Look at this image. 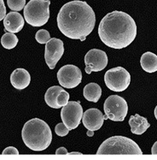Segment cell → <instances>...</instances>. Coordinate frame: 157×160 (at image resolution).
I'll use <instances>...</instances> for the list:
<instances>
[{
    "instance_id": "6da1fadb",
    "label": "cell",
    "mask_w": 157,
    "mask_h": 160,
    "mask_svg": "<svg viewBox=\"0 0 157 160\" xmlns=\"http://www.w3.org/2000/svg\"><path fill=\"white\" fill-rule=\"evenodd\" d=\"M95 25V12L84 1L74 0L65 3L57 15L59 30L69 39L85 41Z\"/></svg>"
},
{
    "instance_id": "7a4b0ae2",
    "label": "cell",
    "mask_w": 157,
    "mask_h": 160,
    "mask_svg": "<svg viewBox=\"0 0 157 160\" xmlns=\"http://www.w3.org/2000/svg\"><path fill=\"white\" fill-rule=\"evenodd\" d=\"M98 35L102 42L113 49H124L134 41L137 25L134 19L123 11L107 14L99 23Z\"/></svg>"
},
{
    "instance_id": "3957f363",
    "label": "cell",
    "mask_w": 157,
    "mask_h": 160,
    "mask_svg": "<svg viewBox=\"0 0 157 160\" xmlns=\"http://www.w3.org/2000/svg\"><path fill=\"white\" fill-rule=\"evenodd\" d=\"M24 144L34 152L47 149L52 141L50 128L45 122L39 118H33L24 124L21 131Z\"/></svg>"
},
{
    "instance_id": "277c9868",
    "label": "cell",
    "mask_w": 157,
    "mask_h": 160,
    "mask_svg": "<svg viewBox=\"0 0 157 160\" xmlns=\"http://www.w3.org/2000/svg\"><path fill=\"white\" fill-rule=\"evenodd\" d=\"M98 155H142L143 152L134 141L125 136H112L98 148Z\"/></svg>"
},
{
    "instance_id": "5b68a950",
    "label": "cell",
    "mask_w": 157,
    "mask_h": 160,
    "mask_svg": "<svg viewBox=\"0 0 157 160\" xmlns=\"http://www.w3.org/2000/svg\"><path fill=\"white\" fill-rule=\"evenodd\" d=\"M50 0H30L23 10L25 21L33 27L44 26L50 18Z\"/></svg>"
},
{
    "instance_id": "8992f818",
    "label": "cell",
    "mask_w": 157,
    "mask_h": 160,
    "mask_svg": "<svg viewBox=\"0 0 157 160\" xmlns=\"http://www.w3.org/2000/svg\"><path fill=\"white\" fill-rule=\"evenodd\" d=\"M104 82L109 90L117 92H123L130 85L131 75L122 67L113 68L105 73Z\"/></svg>"
},
{
    "instance_id": "52a82bcc",
    "label": "cell",
    "mask_w": 157,
    "mask_h": 160,
    "mask_svg": "<svg viewBox=\"0 0 157 160\" xmlns=\"http://www.w3.org/2000/svg\"><path fill=\"white\" fill-rule=\"evenodd\" d=\"M105 115L114 122H123L126 118L128 105L126 99L119 95H111L104 102L103 105Z\"/></svg>"
},
{
    "instance_id": "ba28073f",
    "label": "cell",
    "mask_w": 157,
    "mask_h": 160,
    "mask_svg": "<svg viewBox=\"0 0 157 160\" xmlns=\"http://www.w3.org/2000/svg\"><path fill=\"white\" fill-rule=\"evenodd\" d=\"M83 113V108L80 102L69 101L62 107L61 111L62 122L69 130L75 129L81 122Z\"/></svg>"
},
{
    "instance_id": "9c48e42d",
    "label": "cell",
    "mask_w": 157,
    "mask_h": 160,
    "mask_svg": "<svg viewBox=\"0 0 157 160\" xmlns=\"http://www.w3.org/2000/svg\"><path fill=\"white\" fill-rule=\"evenodd\" d=\"M57 80L59 84L63 88H74L81 83L82 72L77 66L67 64L58 70Z\"/></svg>"
},
{
    "instance_id": "30bf717a",
    "label": "cell",
    "mask_w": 157,
    "mask_h": 160,
    "mask_svg": "<svg viewBox=\"0 0 157 160\" xmlns=\"http://www.w3.org/2000/svg\"><path fill=\"white\" fill-rule=\"evenodd\" d=\"M108 56L105 52L99 49H92L85 56V73L102 71L108 65Z\"/></svg>"
},
{
    "instance_id": "8fae6325",
    "label": "cell",
    "mask_w": 157,
    "mask_h": 160,
    "mask_svg": "<svg viewBox=\"0 0 157 160\" xmlns=\"http://www.w3.org/2000/svg\"><path fill=\"white\" fill-rule=\"evenodd\" d=\"M64 53V45L62 40L57 38H52L46 43L45 59L46 64L50 69H54Z\"/></svg>"
},
{
    "instance_id": "7c38bea8",
    "label": "cell",
    "mask_w": 157,
    "mask_h": 160,
    "mask_svg": "<svg viewBox=\"0 0 157 160\" xmlns=\"http://www.w3.org/2000/svg\"><path fill=\"white\" fill-rule=\"evenodd\" d=\"M104 116L102 115L101 111L96 108H92L85 111L83 113L82 122L85 128L88 130L97 131L100 129L104 122Z\"/></svg>"
},
{
    "instance_id": "4fadbf2b",
    "label": "cell",
    "mask_w": 157,
    "mask_h": 160,
    "mask_svg": "<svg viewBox=\"0 0 157 160\" xmlns=\"http://www.w3.org/2000/svg\"><path fill=\"white\" fill-rule=\"evenodd\" d=\"M24 18L17 11L7 14L3 19V26L6 32L12 33H19L24 27Z\"/></svg>"
},
{
    "instance_id": "5bb4252c",
    "label": "cell",
    "mask_w": 157,
    "mask_h": 160,
    "mask_svg": "<svg viewBox=\"0 0 157 160\" xmlns=\"http://www.w3.org/2000/svg\"><path fill=\"white\" fill-rule=\"evenodd\" d=\"M31 82V75L26 69H15L10 75V83L17 90H23L29 86Z\"/></svg>"
},
{
    "instance_id": "9a60e30c",
    "label": "cell",
    "mask_w": 157,
    "mask_h": 160,
    "mask_svg": "<svg viewBox=\"0 0 157 160\" xmlns=\"http://www.w3.org/2000/svg\"><path fill=\"white\" fill-rule=\"evenodd\" d=\"M129 125L131 127V133L137 135L143 134L150 127L147 119L138 114L131 116L129 119Z\"/></svg>"
},
{
    "instance_id": "2e32d148",
    "label": "cell",
    "mask_w": 157,
    "mask_h": 160,
    "mask_svg": "<svg viewBox=\"0 0 157 160\" xmlns=\"http://www.w3.org/2000/svg\"><path fill=\"white\" fill-rule=\"evenodd\" d=\"M142 69L148 73H154L157 71V56L153 52H144L140 58Z\"/></svg>"
},
{
    "instance_id": "e0dca14e",
    "label": "cell",
    "mask_w": 157,
    "mask_h": 160,
    "mask_svg": "<svg viewBox=\"0 0 157 160\" xmlns=\"http://www.w3.org/2000/svg\"><path fill=\"white\" fill-rule=\"evenodd\" d=\"M83 95L86 100L97 103L102 96V88L100 86L92 82L85 86L83 90Z\"/></svg>"
},
{
    "instance_id": "ac0fdd59",
    "label": "cell",
    "mask_w": 157,
    "mask_h": 160,
    "mask_svg": "<svg viewBox=\"0 0 157 160\" xmlns=\"http://www.w3.org/2000/svg\"><path fill=\"white\" fill-rule=\"evenodd\" d=\"M62 88L59 86H53L51 88H48L45 94V100L48 106L53 109H59L60 106L57 104V96L59 92L62 91Z\"/></svg>"
},
{
    "instance_id": "d6986e66",
    "label": "cell",
    "mask_w": 157,
    "mask_h": 160,
    "mask_svg": "<svg viewBox=\"0 0 157 160\" xmlns=\"http://www.w3.org/2000/svg\"><path fill=\"white\" fill-rule=\"evenodd\" d=\"M18 41H19V39L17 38V36L12 33H9V32L3 33V35L1 38V45L3 48L7 50L14 49L17 46Z\"/></svg>"
},
{
    "instance_id": "ffe728a7",
    "label": "cell",
    "mask_w": 157,
    "mask_h": 160,
    "mask_svg": "<svg viewBox=\"0 0 157 160\" xmlns=\"http://www.w3.org/2000/svg\"><path fill=\"white\" fill-rule=\"evenodd\" d=\"M7 4L10 10L18 12L26 6V0H7Z\"/></svg>"
},
{
    "instance_id": "44dd1931",
    "label": "cell",
    "mask_w": 157,
    "mask_h": 160,
    "mask_svg": "<svg viewBox=\"0 0 157 160\" xmlns=\"http://www.w3.org/2000/svg\"><path fill=\"white\" fill-rule=\"evenodd\" d=\"M35 39L39 44H46L50 39V34L45 29H40L35 34Z\"/></svg>"
},
{
    "instance_id": "7402d4cb",
    "label": "cell",
    "mask_w": 157,
    "mask_h": 160,
    "mask_svg": "<svg viewBox=\"0 0 157 160\" xmlns=\"http://www.w3.org/2000/svg\"><path fill=\"white\" fill-rule=\"evenodd\" d=\"M69 93L65 90L62 89V91L59 92L58 96H57V104L58 105L61 107H63L64 105H66L68 103H69Z\"/></svg>"
},
{
    "instance_id": "603a6c76",
    "label": "cell",
    "mask_w": 157,
    "mask_h": 160,
    "mask_svg": "<svg viewBox=\"0 0 157 160\" xmlns=\"http://www.w3.org/2000/svg\"><path fill=\"white\" fill-rule=\"evenodd\" d=\"M55 132H56V135L61 136V137H64L66 135H68L69 133V129L66 127L65 124L62 123H58L55 127Z\"/></svg>"
},
{
    "instance_id": "cb8c5ba5",
    "label": "cell",
    "mask_w": 157,
    "mask_h": 160,
    "mask_svg": "<svg viewBox=\"0 0 157 160\" xmlns=\"http://www.w3.org/2000/svg\"><path fill=\"white\" fill-rule=\"evenodd\" d=\"M3 155H19V152L16 147H8L2 152Z\"/></svg>"
},
{
    "instance_id": "d4e9b609",
    "label": "cell",
    "mask_w": 157,
    "mask_h": 160,
    "mask_svg": "<svg viewBox=\"0 0 157 160\" xmlns=\"http://www.w3.org/2000/svg\"><path fill=\"white\" fill-rule=\"evenodd\" d=\"M6 16V8L3 3V0H0V22L4 19Z\"/></svg>"
},
{
    "instance_id": "484cf974",
    "label": "cell",
    "mask_w": 157,
    "mask_h": 160,
    "mask_svg": "<svg viewBox=\"0 0 157 160\" xmlns=\"http://www.w3.org/2000/svg\"><path fill=\"white\" fill-rule=\"evenodd\" d=\"M68 153H69L68 150L66 149L65 147H60L56 151V155H67Z\"/></svg>"
},
{
    "instance_id": "4316f807",
    "label": "cell",
    "mask_w": 157,
    "mask_h": 160,
    "mask_svg": "<svg viewBox=\"0 0 157 160\" xmlns=\"http://www.w3.org/2000/svg\"><path fill=\"white\" fill-rule=\"evenodd\" d=\"M151 153L153 154V155H157V141L155 142L153 147L151 148Z\"/></svg>"
},
{
    "instance_id": "83f0119b",
    "label": "cell",
    "mask_w": 157,
    "mask_h": 160,
    "mask_svg": "<svg viewBox=\"0 0 157 160\" xmlns=\"http://www.w3.org/2000/svg\"><path fill=\"white\" fill-rule=\"evenodd\" d=\"M86 134H87V136H89V137H92L94 135V131L88 130L86 132Z\"/></svg>"
},
{
    "instance_id": "f1b7e54d",
    "label": "cell",
    "mask_w": 157,
    "mask_h": 160,
    "mask_svg": "<svg viewBox=\"0 0 157 160\" xmlns=\"http://www.w3.org/2000/svg\"><path fill=\"white\" fill-rule=\"evenodd\" d=\"M69 155H76V156H78V155H82V153H80V152H70V153H68Z\"/></svg>"
},
{
    "instance_id": "f546056e",
    "label": "cell",
    "mask_w": 157,
    "mask_h": 160,
    "mask_svg": "<svg viewBox=\"0 0 157 160\" xmlns=\"http://www.w3.org/2000/svg\"><path fill=\"white\" fill-rule=\"evenodd\" d=\"M154 114H155V118H156V120H157V105H156V106H155V108Z\"/></svg>"
}]
</instances>
